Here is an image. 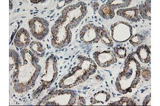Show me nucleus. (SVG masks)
I'll use <instances>...</instances> for the list:
<instances>
[{"mask_svg": "<svg viewBox=\"0 0 160 106\" xmlns=\"http://www.w3.org/2000/svg\"><path fill=\"white\" fill-rule=\"evenodd\" d=\"M144 39L145 38L143 36L139 34H136L131 37V39H130V42L132 45L136 46L142 43Z\"/></svg>", "mask_w": 160, "mask_h": 106, "instance_id": "4", "label": "nucleus"}, {"mask_svg": "<svg viewBox=\"0 0 160 106\" xmlns=\"http://www.w3.org/2000/svg\"><path fill=\"white\" fill-rule=\"evenodd\" d=\"M114 50L115 53L120 58H125L127 56V50L124 47L114 48Z\"/></svg>", "mask_w": 160, "mask_h": 106, "instance_id": "5", "label": "nucleus"}, {"mask_svg": "<svg viewBox=\"0 0 160 106\" xmlns=\"http://www.w3.org/2000/svg\"><path fill=\"white\" fill-rule=\"evenodd\" d=\"M150 71L149 70H143L142 71V76H143V77H144V79L146 80V81H148V80L149 79V78H150V76H151V75H150Z\"/></svg>", "mask_w": 160, "mask_h": 106, "instance_id": "6", "label": "nucleus"}, {"mask_svg": "<svg viewBox=\"0 0 160 106\" xmlns=\"http://www.w3.org/2000/svg\"><path fill=\"white\" fill-rule=\"evenodd\" d=\"M117 14L132 22H137L141 20L139 12L136 7L126 9H120L117 12Z\"/></svg>", "mask_w": 160, "mask_h": 106, "instance_id": "1", "label": "nucleus"}, {"mask_svg": "<svg viewBox=\"0 0 160 106\" xmlns=\"http://www.w3.org/2000/svg\"><path fill=\"white\" fill-rule=\"evenodd\" d=\"M136 54L142 63H149L151 60V52L147 45H142L139 46L136 50Z\"/></svg>", "mask_w": 160, "mask_h": 106, "instance_id": "2", "label": "nucleus"}, {"mask_svg": "<svg viewBox=\"0 0 160 106\" xmlns=\"http://www.w3.org/2000/svg\"><path fill=\"white\" fill-rule=\"evenodd\" d=\"M151 1H146L139 6V13L144 19L151 20Z\"/></svg>", "mask_w": 160, "mask_h": 106, "instance_id": "3", "label": "nucleus"}]
</instances>
